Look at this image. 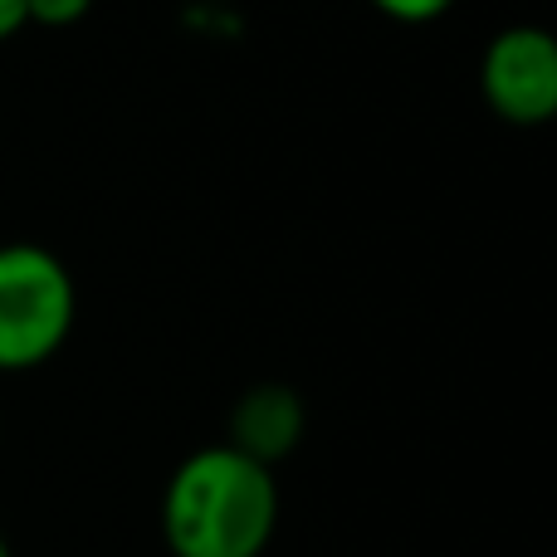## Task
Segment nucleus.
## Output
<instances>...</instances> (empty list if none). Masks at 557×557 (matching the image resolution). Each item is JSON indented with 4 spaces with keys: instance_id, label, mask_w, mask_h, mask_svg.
Segmentation results:
<instances>
[{
    "instance_id": "6e6552de",
    "label": "nucleus",
    "mask_w": 557,
    "mask_h": 557,
    "mask_svg": "<svg viewBox=\"0 0 557 557\" xmlns=\"http://www.w3.org/2000/svg\"><path fill=\"white\" fill-rule=\"evenodd\" d=\"M0 557H15V553H10V539H5V533H0Z\"/></svg>"
},
{
    "instance_id": "423d86ee",
    "label": "nucleus",
    "mask_w": 557,
    "mask_h": 557,
    "mask_svg": "<svg viewBox=\"0 0 557 557\" xmlns=\"http://www.w3.org/2000/svg\"><path fill=\"white\" fill-rule=\"evenodd\" d=\"M376 15L396 20V25H431V20L450 15L455 0H367Z\"/></svg>"
},
{
    "instance_id": "f257e3e1",
    "label": "nucleus",
    "mask_w": 557,
    "mask_h": 557,
    "mask_svg": "<svg viewBox=\"0 0 557 557\" xmlns=\"http://www.w3.org/2000/svg\"><path fill=\"white\" fill-rule=\"evenodd\" d=\"M278 529V480L235 445H201L162 490L172 557H264Z\"/></svg>"
},
{
    "instance_id": "f03ea898",
    "label": "nucleus",
    "mask_w": 557,
    "mask_h": 557,
    "mask_svg": "<svg viewBox=\"0 0 557 557\" xmlns=\"http://www.w3.org/2000/svg\"><path fill=\"white\" fill-rule=\"evenodd\" d=\"M78 288L69 264L39 240L0 245V372H39L69 343Z\"/></svg>"
},
{
    "instance_id": "20e7f679",
    "label": "nucleus",
    "mask_w": 557,
    "mask_h": 557,
    "mask_svg": "<svg viewBox=\"0 0 557 557\" xmlns=\"http://www.w3.org/2000/svg\"><path fill=\"white\" fill-rule=\"evenodd\" d=\"M304 431H308L304 396L284 382H260L231 406V435H225V445H235L250 460L274 470L278 460H288L304 445Z\"/></svg>"
},
{
    "instance_id": "39448f33",
    "label": "nucleus",
    "mask_w": 557,
    "mask_h": 557,
    "mask_svg": "<svg viewBox=\"0 0 557 557\" xmlns=\"http://www.w3.org/2000/svg\"><path fill=\"white\" fill-rule=\"evenodd\" d=\"M94 10V0H25V25L39 29H69Z\"/></svg>"
},
{
    "instance_id": "0eeeda50",
    "label": "nucleus",
    "mask_w": 557,
    "mask_h": 557,
    "mask_svg": "<svg viewBox=\"0 0 557 557\" xmlns=\"http://www.w3.org/2000/svg\"><path fill=\"white\" fill-rule=\"evenodd\" d=\"M25 29V0H0V45Z\"/></svg>"
},
{
    "instance_id": "7ed1b4c3",
    "label": "nucleus",
    "mask_w": 557,
    "mask_h": 557,
    "mask_svg": "<svg viewBox=\"0 0 557 557\" xmlns=\"http://www.w3.org/2000/svg\"><path fill=\"white\" fill-rule=\"evenodd\" d=\"M480 94L509 127H543L557 113V39L543 25H509L484 45Z\"/></svg>"
}]
</instances>
